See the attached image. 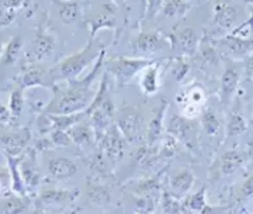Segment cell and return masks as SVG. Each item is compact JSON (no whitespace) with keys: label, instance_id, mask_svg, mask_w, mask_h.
Returning <instances> with one entry per match:
<instances>
[{"label":"cell","instance_id":"4","mask_svg":"<svg viewBox=\"0 0 253 214\" xmlns=\"http://www.w3.org/2000/svg\"><path fill=\"white\" fill-rule=\"evenodd\" d=\"M155 59H143V57H126V56H112L105 60L106 73L113 77L118 87H125L132 83L137 74L149 67Z\"/></svg>","mask_w":253,"mask_h":214},{"label":"cell","instance_id":"10","mask_svg":"<svg viewBox=\"0 0 253 214\" xmlns=\"http://www.w3.org/2000/svg\"><path fill=\"white\" fill-rule=\"evenodd\" d=\"M248 160H249V151H242V150H235V148L227 150L219 156L217 161L213 164L212 178L219 180V178L233 176L236 172H239Z\"/></svg>","mask_w":253,"mask_h":214},{"label":"cell","instance_id":"27","mask_svg":"<svg viewBox=\"0 0 253 214\" xmlns=\"http://www.w3.org/2000/svg\"><path fill=\"white\" fill-rule=\"evenodd\" d=\"M200 127L209 137H217L220 134V132L223 130V124L214 108L208 107L203 110L200 116Z\"/></svg>","mask_w":253,"mask_h":214},{"label":"cell","instance_id":"2","mask_svg":"<svg viewBox=\"0 0 253 214\" xmlns=\"http://www.w3.org/2000/svg\"><path fill=\"white\" fill-rule=\"evenodd\" d=\"M103 52V43L96 37H92L82 50L62 59L46 73L47 87H54L59 83L79 80L80 74L86 70V67L92 65L93 62L96 63V60Z\"/></svg>","mask_w":253,"mask_h":214},{"label":"cell","instance_id":"14","mask_svg":"<svg viewBox=\"0 0 253 214\" xmlns=\"http://www.w3.org/2000/svg\"><path fill=\"white\" fill-rule=\"evenodd\" d=\"M79 190H63V188H46L39 194L36 206L40 210H47V207H66L72 206L79 197Z\"/></svg>","mask_w":253,"mask_h":214},{"label":"cell","instance_id":"32","mask_svg":"<svg viewBox=\"0 0 253 214\" xmlns=\"http://www.w3.org/2000/svg\"><path fill=\"white\" fill-rule=\"evenodd\" d=\"M82 6L79 1H59V17L65 25H70L79 19Z\"/></svg>","mask_w":253,"mask_h":214},{"label":"cell","instance_id":"43","mask_svg":"<svg viewBox=\"0 0 253 214\" xmlns=\"http://www.w3.org/2000/svg\"><path fill=\"white\" fill-rule=\"evenodd\" d=\"M3 52H4V46H3V43L0 40V59L3 57Z\"/></svg>","mask_w":253,"mask_h":214},{"label":"cell","instance_id":"46","mask_svg":"<svg viewBox=\"0 0 253 214\" xmlns=\"http://www.w3.org/2000/svg\"><path fill=\"white\" fill-rule=\"evenodd\" d=\"M0 197H3V196H0Z\"/></svg>","mask_w":253,"mask_h":214},{"label":"cell","instance_id":"24","mask_svg":"<svg viewBox=\"0 0 253 214\" xmlns=\"http://www.w3.org/2000/svg\"><path fill=\"white\" fill-rule=\"evenodd\" d=\"M140 89L143 94L153 96L160 89V62L156 60L149 67H146L140 74Z\"/></svg>","mask_w":253,"mask_h":214},{"label":"cell","instance_id":"26","mask_svg":"<svg viewBox=\"0 0 253 214\" xmlns=\"http://www.w3.org/2000/svg\"><path fill=\"white\" fill-rule=\"evenodd\" d=\"M7 160V169L10 173V190L12 193L17 194V196H29L26 186L23 183L22 174H20V161L23 156L19 157H13V156H4Z\"/></svg>","mask_w":253,"mask_h":214},{"label":"cell","instance_id":"17","mask_svg":"<svg viewBox=\"0 0 253 214\" xmlns=\"http://www.w3.org/2000/svg\"><path fill=\"white\" fill-rule=\"evenodd\" d=\"M168 41L166 37H163L160 33L156 32H143L139 33L136 37L130 41V47L137 57H143V59H150V56L156 53L160 49V46Z\"/></svg>","mask_w":253,"mask_h":214},{"label":"cell","instance_id":"6","mask_svg":"<svg viewBox=\"0 0 253 214\" xmlns=\"http://www.w3.org/2000/svg\"><path fill=\"white\" fill-rule=\"evenodd\" d=\"M240 77H242L240 62L226 59L223 73L220 77V86H219V100H220V105L225 108H229L232 106L233 100L236 99Z\"/></svg>","mask_w":253,"mask_h":214},{"label":"cell","instance_id":"34","mask_svg":"<svg viewBox=\"0 0 253 214\" xmlns=\"http://www.w3.org/2000/svg\"><path fill=\"white\" fill-rule=\"evenodd\" d=\"M185 207L189 212H193V213L202 214L203 212H206V209L209 207L208 200H206V186H203L199 191L190 194L185 200Z\"/></svg>","mask_w":253,"mask_h":214},{"label":"cell","instance_id":"1","mask_svg":"<svg viewBox=\"0 0 253 214\" xmlns=\"http://www.w3.org/2000/svg\"><path fill=\"white\" fill-rule=\"evenodd\" d=\"M105 65V52L96 60L93 69L89 74L79 80L65 83V86L54 87L53 99L46 106L44 113L54 116H70L86 111L93 103L97 89H93V83L97 80L102 66Z\"/></svg>","mask_w":253,"mask_h":214},{"label":"cell","instance_id":"28","mask_svg":"<svg viewBox=\"0 0 253 214\" xmlns=\"http://www.w3.org/2000/svg\"><path fill=\"white\" fill-rule=\"evenodd\" d=\"M32 201V196H17L12 193L4 201L3 214H30Z\"/></svg>","mask_w":253,"mask_h":214},{"label":"cell","instance_id":"41","mask_svg":"<svg viewBox=\"0 0 253 214\" xmlns=\"http://www.w3.org/2000/svg\"><path fill=\"white\" fill-rule=\"evenodd\" d=\"M12 121H13V114L10 113L9 106H4L0 102V130H4L9 126H12Z\"/></svg>","mask_w":253,"mask_h":214},{"label":"cell","instance_id":"45","mask_svg":"<svg viewBox=\"0 0 253 214\" xmlns=\"http://www.w3.org/2000/svg\"><path fill=\"white\" fill-rule=\"evenodd\" d=\"M251 124H252V127H253V111H252V117H251Z\"/></svg>","mask_w":253,"mask_h":214},{"label":"cell","instance_id":"21","mask_svg":"<svg viewBox=\"0 0 253 214\" xmlns=\"http://www.w3.org/2000/svg\"><path fill=\"white\" fill-rule=\"evenodd\" d=\"M195 181H196V177L190 170H187V169L179 170L177 173L172 176V178L169 181V187H170L169 193L173 196L174 199L180 200L190 191Z\"/></svg>","mask_w":253,"mask_h":214},{"label":"cell","instance_id":"7","mask_svg":"<svg viewBox=\"0 0 253 214\" xmlns=\"http://www.w3.org/2000/svg\"><path fill=\"white\" fill-rule=\"evenodd\" d=\"M168 133L189 150L198 147V124L195 120L173 114L168 121Z\"/></svg>","mask_w":253,"mask_h":214},{"label":"cell","instance_id":"23","mask_svg":"<svg viewBox=\"0 0 253 214\" xmlns=\"http://www.w3.org/2000/svg\"><path fill=\"white\" fill-rule=\"evenodd\" d=\"M67 134L72 140L73 144L79 146V147H86V146H92L96 142V134H94L93 127L90 124V121L83 120L76 123L75 126H72Z\"/></svg>","mask_w":253,"mask_h":214},{"label":"cell","instance_id":"22","mask_svg":"<svg viewBox=\"0 0 253 214\" xmlns=\"http://www.w3.org/2000/svg\"><path fill=\"white\" fill-rule=\"evenodd\" d=\"M17 87H22L23 90L30 87H47L46 84V74L43 69L36 65H26L23 71L16 77Z\"/></svg>","mask_w":253,"mask_h":214},{"label":"cell","instance_id":"39","mask_svg":"<svg viewBox=\"0 0 253 214\" xmlns=\"http://www.w3.org/2000/svg\"><path fill=\"white\" fill-rule=\"evenodd\" d=\"M163 209L169 214L180 213V203L170 193H163Z\"/></svg>","mask_w":253,"mask_h":214},{"label":"cell","instance_id":"12","mask_svg":"<svg viewBox=\"0 0 253 214\" xmlns=\"http://www.w3.org/2000/svg\"><path fill=\"white\" fill-rule=\"evenodd\" d=\"M177 103L182 105V116L195 120L198 116H202L203 107L206 103V92L200 84H192L185 89V93L177 96Z\"/></svg>","mask_w":253,"mask_h":214},{"label":"cell","instance_id":"20","mask_svg":"<svg viewBox=\"0 0 253 214\" xmlns=\"http://www.w3.org/2000/svg\"><path fill=\"white\" fill-rule=\"evenodd\" d=\"M47 172L50 178L56 181H63L72 178L78 173V164L67 157H53L49 160L47 164Z\"/></svg>","mask_w":253,"mask_h":214},{"label":"cell","instance_id":"18","mask_svg":"<svg viewBox=\"0 0 253 214\" xmlns=\"http://www.w3.org/2000/svg\"><path fill=\"white\" fill-rule=\"evenodd\" d=\"M36 151H27L26 156L22 157L20 161V174L23 178V183L26 186L29 196H35L36 190L40 184V172L38 164H36Z\"/></svg>","mask_w":253,"mask_h":214},{"label":"cell","instance_id":"16","mask_svg":"<svg viewBox=\"0 0 253 214\" xmlns=\"http://www.w3.org/2000/svg\"><path fill=\"white\" fill-rule=\"evenodd\" d=\"M56 39L53 35H50L43 27H39L35 40L32 41L30 49L27 52V65H36L38 62L44 60L46 57H50L54 52Z\"/></svg>","mask_w":253,"mask_h":214},{"label":"cell","instance_id":"36","mask_svg":"<svg viewBox=\"0 0 253 214\" xmlns=\"http://www.w3.org/2000/svg\"><path fill=\"white\" fill-rule=\"evenodd\" d=\"M47 137L50 139L53 147H66V146L72 144V140H70L69 134H67V132H63V130H52Z\"/></svg>","mask_w":253,"mask_h":214},{"label":"cell","instance_id":"33","mask_svg":"<svg viewBox=\"0 0 253 214\" xmlns=\"http://www.w3.org/2000/svg\"><path fill=\"white\" fill-rule=\"evenodd\" d=\"M23 44L25 43H23V39L20 36H16L13 39H10L4 47V52H3V57H1L3 65H6V66L14 65L20 53H22V50H23Z\"/></svg>","mask_w":253,"mask_h":214},{"label":"cell","instance_id":"35","mask_svg":"<svg viewBox=\"0 0 253 214\" xmlns=\"http://www.w3.org/2000/svg\"><path fill=\"white\" fill-rule=\"evenodd\" d=\"M23 89L22 87H16L10 92V97H9V110L13 114V117H19L25 108V94H23Z\"/></svg>","mask_w":253,"mask_h":214},{"label":"cell","instance_id":"30","mask_svg":"<svg viewBox=\"0 0 253 214\" xmlns=\"http://www.w3.org/2000/svg\"><path fill=\"white\" fill-rule=\"evenodd\" d=\"M25 7V1L4 0L0 1V26H10L16 19V12Z\"/></svg>","mask_w":253,"mask_h":214},{"label":"cell","instance_id":"5","mask_svg":"<svg viewBox=\"0 0 253 214\" xmlns=\"http://www.w3.org/2000/svg\"><path fill=\"white\" fill-rule=\"evenodd\" d=\"M240 14V6L230 1H214L212 16V37H225L235 30Z\"/></svg>","mask_w":253,"mask_h":214},{"label":"cell","instance_id":"11","mask_svg":"<svg viewBox=\"0 0 253 214\" xmlns=\"http://www.w3.org/2000/svg\"><path fill=\"white\" fill-rule=\"evenodd\" d=\"M116 126L126 139V142H134L143 130V116L134 106H125L116 116Z\"/></svg>","mask_w":253,"mask_h":214},{"label":"cell","instance_id":"3","mask_svg":"<svg viewBox=\"0 0 253 214\" xmlns=\"http://www.w3.org/2000/svg\"><path fill=\"white\" fill-rule=\"evenodd\" d=\"M89 117L87 120L90 121L93 127L94 134H96V142L102 134L106 132L109 126L115 123V116H116V107L112 100V96L109 93V74L105 73L102 81L97 86V93L94 96L93 103L86 110Z\"/></svg>","mask_w":253,"mask_h":214},{"label":"cell","instance_id":"19","mask_svg":"<svg viewBox=\"0 0 253 214\" xmlns=\"http://www.w3.org/2000/svg\"><path fill=\"white\" fill-rule=\"evenodd\" d=\"M248 130V121L245 119V114L242 111L240 99L236 97L230 106V110L227 113L226 126H225V137H235L240 136Z\"/></svg>","mask_w":253,"mask_h":214},{"label":"cell","instance_id":"8","mask_svg":"<svg viewBox=\"0 0 253 214\" xmlns=\"http://www.w3.org/2000/svg\"><path fill=\"white\" fill-rule=\"evenodd\" d=\"M125 144H126V139L120 133L116 123L109 126L106 132L97 139V147L112 166L118 164L122 160Z\"/></svg>","mask_w":253,"mask_h":214},{"label":"cell","instance_id":"29","mask_svg":"<svg viewBox=\"0 0 253 214\" xmlns=\"http://www.w3.org/2000/svg\"><path fill=\"white\" fill-rule=\"evenodd\" d=\"M193 6H195V1H182V0L162 1L160 14H163V17H169V19L183 17Z\"/></svg>","mask_w":253,"mask_h":214},{"label":"cell","instance_id":"38","mask_svg":"<svg viewBox=\"0 0 253 214\" xmlns=\"http://www.w3.org/2000/svg\"><path fill=\"white\" fill-rule=\"evenodd\" d=\"M136 210L140 214H152L155 210V200L153 197L149 196H142V197H136Z\"/></svg>","mask_w":253,"mask_h":214},{"label":"cell","instance_id":"25","mask_svg":"<svg viewBox=\"0 0 253 214\" xmlns=\"http://www.w3.org/2000/svg\"><path fill=\"white\" fill-rule=\"evenodd\" d=\"M168 100H162L160 105L155 110H153V114H152V119L149 121V126H147V140H149V144H155L160 137H162V132H163V119H165V114H166V110H168Z\"/></svg>","mask_w":253,"mask_h":214},{"label":"cell","instance_id":"37","mask_svg":"<svg viewBox=\"0 0 253 214\" xmlns=\"http://www.w3.org/2000/svg\"><path fill=\"white\" fill-rule=\"evenodd\" d=\"M189 71V63L185 62V57H176L172 66V76L177 81H180Z\"/></svg>","mask_w":253,"mask_h":214},{"label":"cell","instance_id":"44","mask_svg":"<svg viewBox=\"0 0 253 214\" xmlns=\"http://www.w3.org/2000/svg\"><path fill=\"white\" fill-rule=\"evenodd\" d=\"M242 213H243V214H251L249 212H248V210H246V209H243V210H242Z\"/></svg>","mask_w":253,"mask_h":214},{"label":"cell","instance_id":"15","mask_svg":"<svg viewBox=\"0 0 253 214\" xmlns=\"http://www.w3.org/2000/svg\"><path fill=\"white\" fill-rule=\"evenodd\" d=\"M30 142V132L27 129L16 130V132H4L0 130V153L3 156H23L27 144Z\"/></svg>","mask_w":253,"mask_h":214},{"label":"cell","instance_id":"42","mask_svg":"<svg viewBox=\"0 0 253 214\" xmlns=\"http://www.w3.org/2000/svg\"><path fill=\"white\" fill-rule=\"evenodd\" d=\"M245 76H246V80L253 83V54L251 57H248L245 60Z\"/></svg>","mask_w":253,"mask_h":214},{"label":"cell","instance_id":"9","mask_svg":"<svg viewBox=\"0 0 253 214\" xmlns=\"http://www.w3.org/2000/svg\"><path fill=\"white\" fill-rule=\"evenodd\" d=\"M219 47V54L222 53L229 60L240 62L253 54V37H239L227 35L222 39L214 40Z\"/></svg>","mask_w":253,"mask_h":214},{"label":"cell","instance_id":"40","mask_svg":"<svg viewBox=\"0 0 253 214\" xmlns=\"http://www.w3.org/2000/svg\"><path fill=\"white\" fill-rule=\"evenodd\" d=\"M239 200L240 201L253 200V174L252 176H249V177L243 181V184H242V187H240V191H239Z\"/></svg>","mask_w":253,"mask_h":214},{"label":"cell","instance_id":"13","mask_svg":"<svg viewBox=\"0 0 253 214\" xmlns=\"http://www.w3.org/2000/svg\"><path fill=\"white\" fill-rule=\"evenodd\" d=\"M166 39L170 44V49L176 53L177 57H190L199 49V37L195 33V30L190 27L176 30Z\"/></svg>","mask_w":253,"mask_h":214},{"label":"cell","instance_id":"31","mask_svg":"<svg viewBox=\"0 0 253 214\" xmlns=\"http://www.w3.org/2000/svg\"><path fill=\"white\" fill-rule=\"evenodd\" d=\"M87 200L94 206H107L112 200V193L103 184H90L87 188Z\"/></svg>","mask_w":253,"mask_h":214}]
</instances>
